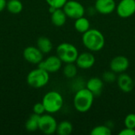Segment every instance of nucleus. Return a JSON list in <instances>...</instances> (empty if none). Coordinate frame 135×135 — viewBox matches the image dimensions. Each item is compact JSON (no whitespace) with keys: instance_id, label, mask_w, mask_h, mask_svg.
I'll use <instances>...</instances> for the list:
<instances>
[{"instance_id":"1","label":"nucleus","mask_w":135,"mask_h":135,"mask_svg":"<svg viewBox=\"0 0 135 135\" xmlns=\"http://www.w3.org/2000/svg\"><path fill=\"white\" fill-rule=\"evenodd\" d=\"M82 43L89 51H99L104 47L105 38L100 31L96 28H89L87 32L83 33Z\"/></svg>"},{"instance_id":"2","label":"nucleus","mask_w":135,"mask_h":135,"mask_svg":"<svg viewBox=\"0 0 135 135\" xmlns=\"http://www.w3.org/2000/svg\"><path fill=\"white\" fill-rule=\"evenodd\" d=\"M94 97L87 88L78 90L74 97V106L75 109L81 113L89 112L93 106Z\"/></svg>"},{"instance_id":"3","label":"nucleus","mask_w":135,"mask_h":135,"mask_svg":"<svg viewBox=\"0 0 135 135\" xmlns=\"http://www.w3.org/2000/svg\"><path fill=\"white\" fill-rule=\"evenodd\" d=\"M42 103L47 113L54 114L60 111L62 108L63 98L59 92L50 91L44 96Z\"/></svg>"},{"instance_id":"4","label":"nucleus","mask_w":135,"mask_h":135,"mask_svg":"<svg viewBox=\"0 0 135 135\" xmlns=\"http://www.w3.org/2000/svg\"><path fill=\"white\" fill-rule=\"evenodd\" d=\"M49 73L40 67L31 70L27 76V83L29 86L40 89L45 86L49 81Z\"/></svg>"},{"instance_id":"5","label":"nucleus","mask_w":135,"mask_h":135,"mask_svg":"<svg viewBox=\"0 0 135 135\" xmlns=\"http://www.w3.org/2000/svg\"><path fill=\"white\" fill-rule=\"evenodd\" d=\"M56 53L62 62L65 63L75 62L79 55L77 47L70 43L60 44L57 47Z\"/></svg>"},{"instance_id":"6","label":"nucleus","mask_w":135,"mask_h":135,"mask_svg":"<svg viewBox=\"0 0 135 135\" xmlns=\"http://www.w3.org/2000/svg\"><path fill=\"white\" fill-rule=\"evenodd\" d=\"M62 9L64 10L67 17L72 19H78L85 15V7L83 5L75 0H68L63 6Z\"/></svg>"},{"instance_id":"7","label":"nucleus","mask_w":135,"mask_h":135,"mask_svg":"<svg viewBox=\"0 0 135 135\" xmlns=\"http://www.w3.org/2000/svg\"><path fill=\"white\" fill-rule=\"evenodd\" d=\"M57 121L51 115H41L39 121V130L45 134H53L57 130Z\"/></svg>"},{"instance_id":"8","label":"nucleus","mask_w":135,"mask_h":135,"mask_svg":"<svg viewBox=\"0 0 135 135\" xmlns=\"http://www.w3.org/2000/svg\"><path fill=\"white\" fill-rule=\"evenodd\" d=\"M62 64V62L58 55H51L45 60H42L38 64V67L45 70L48 73H55L61 69Z\"/></svg>"},{"instance_id":"9","label":"nucleus","mask_w":135,"mask_h":135,"mask_svg":"<svg viewBox=\"0 0 135 135\" xmlns=\"http://www.w3.org/2000/svg\"><path fill=\"white\" fill-rule=\"evenodd\" d=\"M115 9L120 17L128 18L135 13V0H121Z\"/></svg>"},{"instance_id":"10","label":"nucleus","mask_w":135,"mask_h":135,"mask_svg":"<svg viewBox=\"0 0 135 135\" xmlns=\"http://www.w3.org/2000/svg\"><path fill=\"white\" fill-rule=\"evenodd\" d=\"M23 57L29 63L39 64L43 60L44 53L37 47L28 46L24 50Z\"/></svg>"},{"instance_id":"11","label":"nucleus","mask_w":135,"mask_h":135,"mask_svg":"<svg viewBox=\"0 0 135 135\" xmlns=\"http://www.w3.org/2000/svg\"><path fill=\"white\" fill-rule=\"evenodd\" d=\"M130 66L129 59L123 55L115 56L110 62V69L115 74H122L125 72Z\"/></svg>"},{"instance_id":"12","label":"nucleus","mask_w":135,"mask_h":135,"mask_svg":"<svg viewBox=\"0 0 135 135\" xmlns=\"http://www.w3.org/2000/svg\"><path fill=\"white\" fill-rule=\"evenodd\" d=\"M95 56L91 52H82L78 55L75 62L78 68L87 70L93 67L95 64Z\"/></svg>"},{"instance_id":"13","label":"nucleus","mask_w":135,"mask_h":135,"mask_svg":"<svg viewBox=\"0 0 135 135\" xmlns=\"http://www.w3.org/2000/svg\"><path fill=\"white\" fill-rule=\"evenodd\" d=\"M116 9L115 0H96L95 9L104 15L112 13Z\"/></svg>"},{"instance_id":"14","label":"nucleus","mask_w":135,"mask_h":135,"mask_svg":"<svg viewBox=\"0 0 135 135\" xmlns=\"http://www.w3.org/2000/svg\"><path fill=\"white\" fill-rule=\"evenodd\" d=\"M117 84L121 91L123 93H131L134 88V81L127 74H120L117 78Z\"/></svg>"},{"instance_id":"15","label":"nucleus","mask_w":135,"mask_h":135,"mask_svg":"<svg viewBox=\"0 0 135 135\" xmlns=\"http://www.w3.org/2000/svg\"><path fill=\"white\" fill-rule=\"evenodd\" d=\"M86 88L94 96H99L104 88V81L101 78L93 77L87 81Z\"/></svg>"},{"instance_id":"16","label":"nucleus","mask_w":135,"mask_h":135,"mask_svg":"<svg viewBox=\"0 0 135 135\" xmlns=\"http://www.w3.org/2000/svg\"><path fill=\"white\" fill-rule=\"evenodd\" d=\"M51 20L54 25L57 27H61L65 25L66 21L67 16L66 15L62 8L56 9L53 13H51Z\"/></svg>"},{"instance_id":"17","label":"nucleus","mask_w":135,"mask_h":135,"mask_svg":"<svg viewBox=\"0 0 135 135\" xmlns=\"http://www.w3.org/2000/svg\"><path fill=\"white\" fill-rule=\"evenodd\" d=\"M37 47L44 54H47L51 51L53 48V44L49 38L46 36H40L37 40Z\"/></svg>"},{"instance_id":"18","label":"nucleus","mask_w":135,"mask_h":135,"mask_svg":"<svg viewBox=\"0 0 135 135\" xmlns=\"http://www.w3.org/2000/svg\"><path fill=\"white\" fill-rule=\"evenodd\" d=\"M40 115L33 113L29 116L25 123V129L29 132H34L39 130V121Z\"/></svg>"},{"instance_id":"19","label":"nucleus","mask_w":135,"mask_h":135,"mask_svg":"<svg viewBox=\"0 0 135 135\" xmlns=\"http://www.w3.org/2000/svg\"><path fill=\"white\" fill-rule=\"evenodd\" d=\"M74 28L75 29L80 33H85L90 28V22L88 18L81 17L75 20L74 22Z\"/></svg>"},{"instance_id":"20","label":"nucleus","mask_w":135,"mask_h":135,"mask_svg":"<svg viewBox=\"0 0 135 135\" xmlns=\"http://www.w3.org/2000/svg\"><path fill=\"white\" fill-rule=\"evenodd\" d=\"M73 131V125L70 122L64 120L57 126L56 133L59 135H70Z\"/></svg>"},{"instance_id":"21","label":"nucleus","mask_w":135,"mask_h":135,"mask_svg":"<svg viewBox=\"0 0 135 135\" xmlns=\"http://www.w3.org/2000/svg\"><path fill=\"white\" fill-rule=\"evenodd\" d=\"M6 9L9 13L17 14L22 11L23 4L20 0H9L6 3Z\"/></svg>"},{"instance_id":"22","label":"nucleus","mask_w":135,"mask_h":135,"mask_svg":"<svg viewBox=\"0 0 135 135\" xmlns=\"http://www.w3.org/2000/svg\"><path fill=\"white\" fill-rule=\"evenodd\" d=\"M78 74V66L74 62L66 63L63 68V74L67 78H74Z\"/></svg>"},{"instance_id":"23","label":"nucleus","mask_w":135,"mask_h":135,"mask_svg":"<svg viewBox=\"0 0 135 135\" xmlns=\"http://www.w3.org/2000/svg\"><path fill=\"white\" fill-rule=\"evenodd\" d=\"M92 135H111L112 130L105 125H99L95 127L90 132Z\"/></svg>"},{"instance_id":"24","label":"nucleus","mask_w":135,"mask_h":135,"mask_svg":"<svg viewBox=\"0 0 135 135\" xmlns=\"http://www.w3.org/2000/svg\"><path fill=\"white\" fill-rule=\"evenodd\" d=\"M102 79H103V81H104L108 83H112L117 80L116 74L115 72H113L112 70L105 71L102 75Z\"/></svg>"},{"instance_id":"25","label":"nucleus","mask_w":135,"mask_h":135,"mask_svg":"<svg viewBox=\"0 0 135 135\" xmlns=\"http://www.w3.org/2000/svg\"><path fill=\"white\" fill-rule=\"evenodd\" d=\"M124 125L125 127L135 129V114L131 113L126 116L124 119Z\"/></svg>"},{"instance_id":"26","label":"nucleus","mask_w":135,"mask_h":135,"mask_svg":"<svg viewBox=\"0 0 135 135\" xmlns=\"http://www.w3.org/2000/svg\"><path fill=\"white\" fill-rule=\"evenodd\" d=\"M67 1L68 0H46L49 6H52L55 9L62 8Z\"/></svg>"},{"instance_id":"27","label":"nucleus","mask_w":135,"mask_h":135,"mask_svg":"<svg viewBox=\"0 0 135 135\" xmlns=\"http://www.w3.org/2000/svg\"><path fill=\"white\" fill-rule=\"evenodd\" d=\"M45 112H46L45 108H44L42 102H39V103H36V104H34V106H33V113L37 114L39 115H41Z\"/></svg>"},{"instance_id":"28","label":"nucleus","mask_w":135,"mask_h":135,"mask_svg":"<svg viewBox=\"0 0 135 135\" xmlns=\"http://www.w3.org/2000/svg\"><path fill=\"white\" fill-rule=\"evenodd\" d=\"M119 135H135V129L125 127L123 130H122V131L119 133Z\"/></svg>"},{"instance_id":"29","label":"nucleus","mask_w":135,"mask_h":135,"mask_svg":"<svg viewBox=\"0 0 135 135\" xmlns=\"http://www.w3.org/2000/svg\"><path fill=\"white\" fill-rule=\"evenodd\" d=\"M7 2L6 0H0V12L3 11L6 8Z\"/></svg>"},{"instance_id":"30","label":"nucleus","mask_w":135,"mask_h":135,"mask_svg":"<svg viewBox=\"0 0 135 135\" xmlns=\"http://www.w3.org/2000/svg\"><path fill=\"white\" fill-rule=\"evenodd\" d=\"M134 87H135V80H134Z\"/></svg>"}]
</instances>
